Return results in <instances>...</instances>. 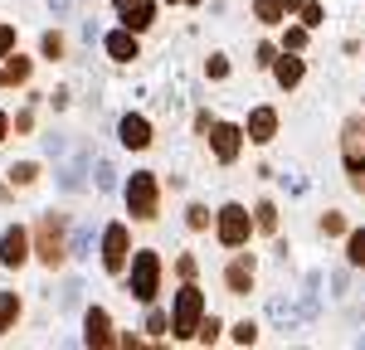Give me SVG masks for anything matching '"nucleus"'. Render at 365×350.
I'll list each match as a JSON object with an SVG mask.
<instances>
[{
	"mask_svg": "<svg viewBox=\"0 0 365 350\" xmlns=\"http://www.w3.org/2000/svg\"><path fill=\"white\" fill-rule=\"evenodd\" d=\"M200 321H205V292L195 282H185V287L175 292V312H170V331L180 336V341H190L200 331Z\"/></svg>",
	"mask_w": 365,
	"mask_h": 350,
	"instance_id": "obj_1",
	"label": "nucleus"
},
{
	"mask_svg": "<svg viewBox=\"0 0 365 350\" xmlns=\"http://www.w3.org/2000/svg\"><path fill=\"white\" fill-rule=\"evenodd\" d=\"M156 292H161V258L151 248H141L132 258V297L137 302H156Z\"/></svg>",
	"mask_w": 365,
	"mask_h": 350,
	"instance_id": "obj_2",
	"label": "nucleus"
},
{
	"mask_svg": "<svg viewBox=\"0 0 365 350\" xmlns=\"http://www.w3.org/2000/svg\"><path fill=\"white\" fill-rule=\"evenodd\" d=\"M156 175L151 171H137L132 175V185H127V209H132V219H156Z\"/></svg>",
	"mask_w": 365,
	"mask_h": 350,
	"instance_id": "obj_3",
	"label": "nucleus"
},
{
	"mask_svg": "<svg viewBox=\"0 0 365 350\" xmlns=\"http://www.w3.org/2000/svg\"><path fill=\"white\" fill-rule=\"evenodd\" d=\"M249 229H253V219H249L244 204H225L220 209V243L225 248H244L249 243Z\"/></svg>",
	"mask_w": 365,
	"mask_h": 350,
	"instance_id": "obj_4",
	"label": "nucleus"
},
{
	"mask_svg": "<svg viewBox=\"0 0 365 350\" xmlns=\"http://www.w3.org/2000/svg\"><path fill=\"white\" fill-rule=\"evenodd\" d=\"M127 258H132L127 224H108V233H103V267H108V272H122V267H127Z\"/></svg>",
	"mask_w": 365,
	"mask_h": 350,
	"instance_id": "obj_5",
	"label": "nucleus"
},
{
	"mask_svg": "<svg viewBox=\"0 0 365 350\" xmlns=\"http://www.w3.org/2000/svg\"><path fill=\"white\" fill-rule=\"evenodd\" d=\"M34 238H39V262L58 267V262H63V224H58L54 214H49V219H39Z\"/></svg>",
	"mask_w": 365,
	"mask_h": 350,
	"instance_id": "obj_6",
	"label": "nucleus"
},
{
	"mask_svg": "<svg viewBox=\"0 0 365 350\" xmlns=\"http://www.w3.org/2000/svg\"><path fill=\"white\" fill-rule=\"evenodd\" d=\"M341 156H346V171H365V117L346 122V137H341Z\"/></svg>",
	"mask_w": 365,
	"mask_h": 350,
	"instance_id": "obj_7",
	"label": "nucleus"
},
{
	"mask_svg": "<svg viewBox=\"0 0 365 350\" xmlns=\"http://www.w3.org/2000/svg\"><path fill=\"white\" fill-rule=\"evenodd\" d=\"M83 341L88 346H98V350H108V346H117V336H113V321H108V312H103V307H93V312H88V321H83Z\"/></svg>",
	"mask_w": 365,
	"mask_h": 350,
	"instance_id": "obj_8",
	"label": "nucleus"
},
{
	"mask_svg": "<svg viewBox=\"0 0 365 350\" xmlns=\"http://www.w3.org/2000/svg\"><path fill=\"white\" fill-rule=\"evenodd\" d=\"M210 146H215V156H220V161H234V156H239V146H244V132H239V127H229V122H215Z\"/></svg>",
	"mask_w": 365,
	"mask_h": 350,
	"instance_id": "obj_9",
	"label": "nucleus"
},
{
	"mask_svg": "<svg viewBox=\"0 0 365 350\" xmlns=\"http://www.w3.org/2000/svg\"><path fill=\"white\" fill-rule=\"evenodd\" d=\"M0 258L10 262V267H20V262L29 258V233L25 229H5V238H0Z\"/></svg>",
	"mask_w": 365,
	"mask_h": 350,
	"instance_id": "obj_10",
	"label": "nucleus"
},
{
	"mask_svg": "<svg viewBox=\"0 0 365 350\" xmlns=\"http://www.w3.org/2000/svg\"><path fill=\"white\" fill-rule=\"evenodd\" d=\"M273 132H278V112L273 107H258V112H249V142H273Z\"/></svg>",
	"mask_w": 365,
	"mask_h": 350,
	"instance_id": "obj_11",
	"label": "nucleus"
},
{
	"mask_svg": "<svg viewBox=\"0 0 365 350\" xmlns=\"http://www.w3.org/2000/svg\"><path fill=\"white\" fill-rule=\"evenodd\" d=\"M122 146H127V151L151 146V122H146V117H122Z\"/></svg>",
	"mask_w": 365,
	"mask_h": 350,
	"instance_id": "obj_12",
	"label": "nucleus"
},
{
	"mask_svg": "<svg viewBox=\"0 0 365 350\" xmlns=\"http://www.w3.org/2000/svg\"><path fill=\"white\" fill-rule=\"evenodd\" d=\"M225 282H229V292H249V287H253V258H249V253H244V258H234V262H229Z\"/></svg>",
	"mask_w": 365,
	"mask_h": 350,
	"instance_id": "obj_13",
	"label": "nucleus"
},
{
	"mask_svg": "<svg viewBox=\"0 0 365 350\" xmlns=\"http://www.w3.org/2000/svg\"><path fill=\"white\" fill-rule=\"evenodd\" d=\"M108 54L122 58V63H132V58H137V34H132L127 25L117 29V34H108Z\"/></svg>",
	"mask_w": 365,
	"mask_h": 350,
	"instance_id": "obj_14",
	"label": "nucleus"
},
{
	"mask_svg": "<svg viewBox=\"0 0 365 350\" xmlns=\"http://www.w3.org/2000/svg\"><path fill=\"white\" fill-rule=\"evenodd\" d=\"M273 78H278L282 88H297L302 83V58H287V54L273 58Z\"/></svg>",
	"mask_w": 365,
	"mask_h": 350,
	"instance_id": "obj_15",
	"label": "nucleus"
},
{
	"mask_svg": "<svg viewBox=\"0 0 365 350\" xmlns=\"http://www.w3.org/2000/svg\"><path fill=\"white\" fill-rule=\"evenodd\" d=\"M151 20H156V10H151L146 0H141V5H132V10H122V25L132 29V34H141V29L151 25Z\"/></svg>",
	"mask_w": 365,
	"mask_h": 350,
	"instance_id": "obj_16",
	"label": "nucleus"
},
{
	"mask_svg": "<svg viewBox=\"0 0 365 350\" xmlns=\"http://www.w3.org/2000/svg\"><path fill=\"white\" fill-rule=\"evenodd\" d=\"M15 321H20V297H15V292H0V336H5Z\"/></svg>",
	"mask_w": 365,
	"mask_h": 350,
	"instance_id": "obj_17",
	"label": "nucleus"
},
{
	"mask_svg": "<svg viewBox=\"0 0 365 350\" xmlns=\"http://www.w3.org/2000/svg\"><path fill=\"white\" fill-rule=\"evenodd\" d=\"M29 78V58H10L5 68H0V88H10V83H25Z\"/></svg>",
	"mask_w": 365,
	"mask_h": 350,
	"instance_id": "obj_18",
	"label": "nucleus"
},
{
	"mask_svg": "<svg viewBox=\"0 0 365 350\" xmlns=\"http://www.w3.org/2000/svg\"><path fill=\"white\" fill-rule=\"evenodd\" d=\"M253 15H258L263 25H278L287 10H282V0H258V5H253Z\"/></svg>",
	"mask_w": 365,
	"mask_h": 350,
	"instance_id": "obj_19",
	"label": "nucleus"
},
{
	"mask_svg": "<svg viewBox=\"0 0 365 350\" xmlns=\"http://www.w3.org/2000/svg\"><path fill=\"white\" fill-rule=\"evenodd\" d=\"M253 224H258V229H263V233H273V229H278V209H273V204L263 200V204H258V209H253Z\"/></svg>",
	"mask_w": 365,
	"mask_h": 350,
	"instance_id": "obj_20",
	"label": "nucleus"
},
{
	"mask_svg": "<svg viewBox=\"0 0 365 350\" xmlns=\"http://www.w3.org/2000/svg\"><path fill=\"white\" fill-rule=\"evenodd\" d=\"M346 253H351V262H356V267H365V229H356V233H351Z\"/></svg>",
	"mask_w": 365,
	"mask_h": 350,
	"instance_id": "obj_21",
	"label": "nucleus"
},
{
	"mask_svg": "<svg viewBox=\"0 0 365 350\" xmlns=\"http://www.w3.org/2000/svg\"><path fill=\"white\" fill-rule=\"evenodd\" d=\"M195 341L215 346V341H220V321H215V317H205V321H200V331H195Z\"/></svg>",
	"mask_w": 365,
	"mask_h": 350,
	"instance_id": "obj_22",
	"label": "nucleus"
},
{
	"mask_svg": "<svg viewBox=\"0 0 365 350\" xmlns=\"http://www.w3.org/2000/svg\"><path fill=\"white\" fill-rule=\"evenodd\" d=\"M185 224H190V229H205V224H210V209H205V204H190V209H185Z\"/></svg>",
	"mask_w": 365,
	"mask_h": 350,
	"instance_id": "obj_23",
	"label": "nucleus"
},
{
	"mask_svg": "<svg viewBox=\"0 0 365 350\" xmlns=\"http://www.w3.org/2000/svg\"><path fill=\"white\" fill-rule=\"evenodd\" d=\"M234 341H239V346H253V341H258V326H253V321H239V326H234Z\"/></svg>",
	"mask_w": 365,
	"mask_h": 350,
	"instance_id": "obj_24",
	"label": "nucleus"
},
{
	"mask_svg": "<svg viewBox=\"0 0 365 350\" xmlns=\"http://www.w3.org/2000/svg\"><path fill=\"white\" fill-rule=\"evenodd\" d=\"M302 25H322V5H317V0H307V5H302Z\"/></svg>",
	"mask_w": 365,
	"mask_h": 350,
	"instance_id": "obj_25",
	"label": "nucleus"
},
{
	"mask_svg": "<svg viewBox=\"0 0 365 350\" xmlns=\"http://www.w3.org/2000/svg\"><path fill=\"white\" fill-rule=\"evenodd\" d=\"M44 54H49V58L63 54V39H58V34H44Z\"/></svg>",
	"mask_w": 365,
	"mask_h": 350,
	"instance_id": "obj_26",
	"label": "nucleus"
},
{
	"mask_svg": "<svg viewBox=\"0 0 365 350\" xmlns=\"http://www.w3.org/2000/svg\"><path fill=\"white\" fill-rule=\"evenodd\" d=\"M346 229V219H341V214H327V219H322V233H341Z\"/></svg>",
	"mask_w": 365,
	"mask_h": 350,
	"instance_id": "obj_27",
	"label": "nucleus"
},
{
	"mask_svg": "<svg viewBox=\"0 0 365 350\" xmlns=\"http://www.w3.org/2000/svg\"><path fill=\"white\" fill-rule=\"evenodd\" d=\"M307 44V29H287V49H302Z\"/></svg>",
	"mask_w": 365,
	"mask_h": 350,
	"instance_id": "obj_28",
	"label": "nucleus"
},
{
	"mask_svg": "<svg viewBox=\"0 0 365 350\" xmlns=\"http://www.w3.org/2000/svg\"><path fill=\"white\" fill-rule=\"evenodd\" d=\"M10 175H15L20 185H29V180H34V166H29V161H25V166H15V171H10Z\"/></svg>",
	"mask_w": 365,
	"mask_h": 350,
	"instance_id": "obj_29",
	"label": "nucleus"
},
{
	"mask_svg": "<svg viewBox=\"0 0 365 350\" xmlns=\"http://www.w3.org/2000/svg\"><path fill=\"white\" fill-rule=\"evenodd\" d=\"M175 272H180V277L190 282V277H195V258H180V262H175Z\"/></svg>",
	"mask_w": 365,
	"mask_h": 350,
	"instance_id": "obj_30",
	"label": "nucleus"
},
{
	"mask_svg": "<svg viewBox=\"0 0 365 350\" xmlns=\"http://www.w3.org/2000/svg\"><path fill=\"white\" fill-rule=\"evenodd\" d=\"M10 44H15V29L0 25V58H5V49H10Z\"/></svg>",
	"mask_w": 365,
	"mask_h": 350,
	"instance_id": "obj_31",
	"label": "nucleus"
},
{
	"mask_svg": "<svg viewBox=\"0 0 365 350\" xmlns=\"http://www.w3.org/2000/svg\"><path fill=\"white\" fill-rule=\"evenodd\" d=\"M351 185H356V190H365V171H351Z\"/></svg>",
	"mask_w": 365,
	"mask_h": 350,
	"instance_id": "obj_32",
	"label": "nucleus"
},
{
	"mask_svg": "<svg viewBox=\"0 0 365 350\" xmlns=\"http://www.w3.org/2000/svg\"><path fill=\"white\" fill-rule=\"evenodd\" d=\"M302 5H307V0H282V10H302Z\"/></svg>",
	"mask_w": 365,
	"mask_h": 350,
	"instance_id": "obj_33",
	"label": "nucleus"
},
{
	"mask_svg": "<svg viewBox=\"0 0 365 350\" xmlns=\"http://www.w3.org/2000/svg\"><path fill=\"white\" fill-rule=\"evenodd\" d=\"M5 132H10V117L0 112V142H5Z\"/></svg>",
	"mask_w": 365,
	"mask_h": 350,
	"instance_id": "obj_34",
	"label": "nucleus"
},
{
	"mask_svg": "<svg viewBox=\"0 0 365 350\" xmlns=\"http://www.w3.org/2000/svg\"><path fill=\"white\" fill-rule=\"evenodd\" d=\"M132 5H141V0H117V10H132Z\"/></svg>",
	"mask_w": 365,
	"mask_h": 350,
	"instance_id": "obj_35",
	"label": "nucleus"
},
{
	"mask_svg": "<svg viewBox=\"0 0 365 350\" xmlns=\"http://www.w3.org/2000/svg\"><path fill=\"white\" fill-rule=\"evenodd\" d=\"M175 5H185V0H175Z\"/></svg>",
	"mask_w": 365,
	"mask_h": 350,
	"instance_id": "obj_36",
	"label": "nucleus"
}]
</instances>
